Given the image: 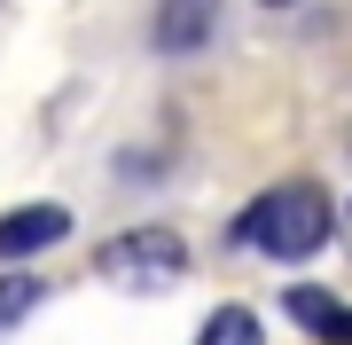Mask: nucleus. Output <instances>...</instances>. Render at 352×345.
Instances as JSON below:
<instances>
[{"label": "nucleus", "instance_id": "423d86ee", "mask_svg": "<svg viewBox=\"0 0 352 345\" xmlns=\"http://www.w3.org/2000/svg\"><path fill=\"white\" fill-rule=\"evenodd\" d=\"M196 345H266V337H258V314H251V306H219V314L196 330Z\"/></svg>", "mask_w": 352, "mask_h": 345}, {"label": "nucleus", "instance_id": "39448f33", "mask_svg": "<svg viewBox=\"0 0 352 345\" xmlns=\"http://www.w3.org/2000/svg\"><path fill=\"white\" fill-rule=\"evenodd\" d=\"M282 314L298 322V330H314L321 345H352V306L329 298V291H314V282H298V291L282 298Z\"/></svg>", "mask_w": 352, "mask_h": 345}, {"label": "nucleus", "instance_id": "1a4fd4ad", "mask_svg": "<svg viewBox=\"0 0 352 345\" xmlns=\"http://www.w3.org/2000/svg\"><path fill=\"white\" fill-rule=\"evenodd\" d=\"M266 8H289V0H266Z\"/></svg>", "mask_w": 352, "mask_h": 345}, {"label": "nucleus", "instance_id": "20e7f679", "mask_svg": "<svg viewBox=\"0 0 352 345\" xmlns=\"http://www.w3.org/2000/svg\"><path fill=\"white\" fill-rule=\"evenodd\" d=\"M71 236V212L63 205H24L0 220V259H32V251H55Z\"/></svg>", "mask_w": 352, "mask_h": 345}, {"label": "nucleus", "instance_id": "0eeeda50", "mask_svg": "<svg viewBox=\"0 0 352 345\" xmlns=\"http://www.w3.org/2000/svg\"><path fill=\"white\" fill-rule=\"evenodd\" d=\"M39 298H47V282H39V275H0V330H16Z\"/></svg>", "mask_w": 352, "mask_h": 345}, {"label": "nucleus", "instance_id": "6e6552de", "mask_svg": "<svg viewBox=\"0 0 352 345\" xmlns=\"http://www.w3.org/2000/svg\"><path fill=\"white\" fill-rule=\"evenodd\" d=\"M344 259H352V205H344Z\"/></svg>", "mask_w": 352, "mask_h": 345}, {"label": "nucleus", "instance_id": "7ed1b4c3", "mask_svg": "<svg viewBox=\"0 0 352 345\" xmlns=\"http://www.w3.org/2000/svg\"><path fill=\"white\" fill-rule=\"evenodd\" d=\"M212 24H219V0H157L149 39H157V55H196L212 39Z\"/></svg>", "mask_w": 352, "mask_h": 345}, {"label": "nucleus", "instance_id": "f03ea898", "mask_svg": "<svg viewBox=\"0 0 352 345\" xmlns=\"http://www.w3.org/2000/svg\"><path fill=\"white\" fill-rule=\"evenodd\" d=\"M94 275L110 282H133V291H164V282L188 275V243L173 228H133V236H110L94 251Z\"/></svg>", "mask_w": 352, "mask_h": 345}, {"label": "nucleus", "instance_id": "f257e3e1", "mask_svg": "<svg viewBox=\"0 0 352 345\" xmlns=\"http://www.w3.org/2000/svg\"><path fill=\"white\" fill-rule=\"evenodd\" d=\"M243 243H258L266 259H282V267H298V259H314L329 236H337V205L314 189V180H282V189H266L251 212L235 220Z\"/></svg>", "mask_w": 352, "mask_h": 345}]
</instances>
